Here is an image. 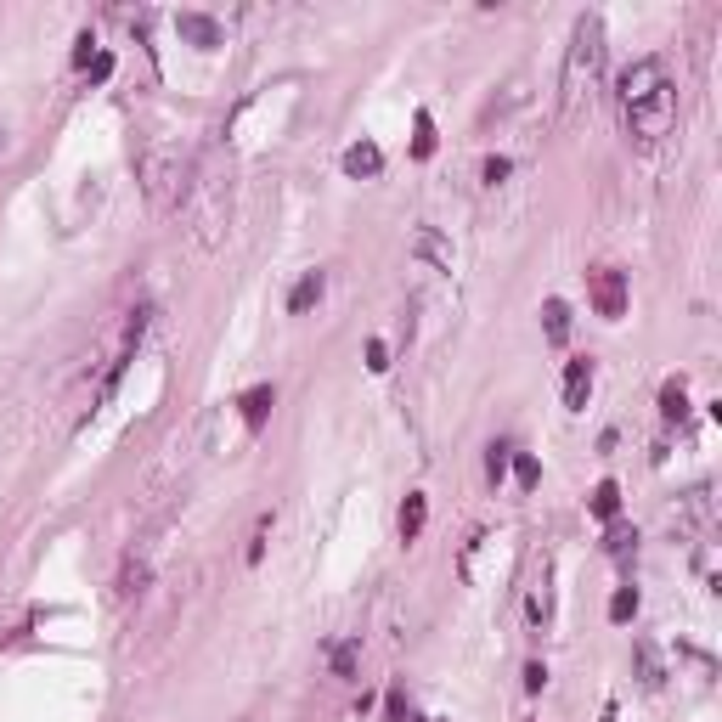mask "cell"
<instances>
[{"label": "cell", "mask_w": 722, "mask_h": 722, "mask_svg": "<svg viewBox=\"0 0 722 722\" xmlns=\"http://www.w3.org/2000/svg\"><path fill=\"white\" fill-rule=\"evenodd\" d=\"M604 68H610V46H604V17L598 12H581L576 29H570V46H565V68H559V125H576L581 113L598 102L604 91Z\"/></svg>", "instance_id": "cell-1"}, {"label": "cell", "mask_w": 722, "mask_h": 722, "mask_svg": "<svg viewBox=\"0 0 722 722\" xmlns=\"http://www.w3.org/2000/svg\"><path fill=\"white\" fill-rule=\"evenodd\" d=\"M621 119L638 142H660L666 130L677 125V85H672V68L660 57H638V63L621 74Z\"/></svg>", "instance_id": "cell-2"}, {"label": "cell", "mask_w": 722, "mask_h": 722, "mask_svg": "<svg viewBox=\"0 0 722 722\" xmlns=\"http://www.w3.org/2000/svg\"><path fill=\"white\" fill-rule=\"evenodd\" d=\"M181 209H187L198 243H204V249H215L220 232H226V220H232V175L220 170L215 153H209L204 164H192V181H187V198H181Z\"/></svg>", "instance_id": "cell-3"}, {"label": "cell", "mask_w": 722, "mask_h": 722, "mask_svg": "<svg viewBox=\"0 0 722 722\" xmlns=\"http://www.w3.org/2000/svg\"><path fill=\"white\" fill-rule=\"evenodd\" d=\"M136 175H142V192L147 204L158 209V215H170V209H181V198H187V181H192V164L175 147L153 142L142 158H136Z\"/></svg>", "instance_id": "cell-4"}, {"label": "cell", "mask_w": 722, "mask_h": 722, "mask_svg": "<svg viewBox=\"0 0 722 722\" xmlns=\"http://www.w3.org/2000/svg\"><path fill=\"white\" fill-rule=\"evenodd\" d=\"M587 299L604 322H621L627 316V271L621 266H593L587 271Z\"/></svg>", "instance_id": "cell-5"}, {"label": "cell", "mask_w": 722, "mask_h": 722, "mask_svg": "<svg viewBox=\"0 0 722 722\" xmlns=\"http://www.w3.org/2000/svg\"><path fill=\"white\" fill-rule=\"evenodd\" d=\"M711 519H717V497L711 486H694L677 497V531L683 536H711Z\"/></svg>", "instance_id": "cell-6"}, {"label": "cell", "mask_w": 722, "mask_h": 722, "mask_svg": "<svg viewBox=\"0 0 722 722\" xmlns=\"http://www.w3.org/2000/svg\"><path fill=\"white\" fill-rule=\"evenodd\" d=\"M339 170H345L350 181H373V175L384 170V153H378V142H350L345 158H339Z\"/></svg>", "instance_id": "cell-7"}, {"label": "cell", "mask_w": 722, "mask_h": 722, "mask_svg": "<svg viewBox=\"0 0 722 722\" xmlns=\"http://www.w3.org/2000/svg\"><path fill=\"white\" fill-rule=\"evenodd\" d=\"M412 254H418V260H429L435 271H452V266H457L452 243H446V237H440L435 226H418V232H412Z\"/></svg>", "instance_id": "cell-8"}, {"label": "cell", "mask_w": 722, "mask_h": 722, "mask_svg": "<svg viewBox=\"0 0 722 722\" xmlns=\"http://www.w3.org/2000/svg\"><path fill=\"white\" fill-rule=\"evenodd\" d=\"M587 395H593V361L576 356V361L565 367V407L581 412V407H587Z\"/></svg>", "instance_id": "cell-9"}, {"label": "cell", "mask_w": 722, "mask_h": 722, "mask_svg": "<svg viewBox=\"0 0 722 722\" xmlns=\"http://www.w3.org/2000/svg\"><path fill=\"white\" fill-rule=\"evenodd\" d=\"M525 621H531V632H542L553 621V587H548V565H542V576L531 581V598H525Z\"/></svg>", "instance_id": "cell-10"}, {"label": "cell", "mask_w": 722, "mask_h": 722, "mask_svg": "<svg viewBox=\"0 0 722 722\" xmlns=\"http://www.w3.org/2000/svg\"><path fill=\"white\" fill-rule=\"evenodd\" d=\"M147 581H153V559H147V553H130L125 565H119V598H142Z\"/></svg>", "instance_id": "cell-11"}, {"label": "cell", "mask_w": 722, "mask_h": 722, "mask_svg": "<svg viewBox=\"0 0 722 722\" xmlns=\"http://www.w3.org/2000/svg\"><path fill=\"white\" fill-rule=\"evenodd\" d=\"M175 29H181V34H187V40H192V46H220V23H215V17H204V12H181V17H175Z\"/></svg>", "instance_id": "cell-12"}, {"label": "cell", "mask_w": 722, "mask_h": 722, "mask_svg": "<svg viewBox=\"0 0 722 722\" xmlns=\"http://www.w3.org/2000/svg\"><path fill=\"white\" fill-rule=\"evenodd\" d=\"M395 525H401V542H418V536H424V525H429V497L424 491H412L407 503H401V519H395Z\"/></svg>", "instance_id": "cell-13"}, {"label": "cell", "mask_w": 722, "mask_h": 722, "mask_svg": "<svg viewBox=\"0 0 722 722\" xmlns=\"http://www.w3.org/2000/svg\"><path fill=\"white\" fill-rule=\"evenodd\" d=\"M237 407H243V424H249V429H260V424L271 418V407H277V390H271V384H254V390L243 395Z\"/></svg>", "instance_id": "cell-14"}, {"label": "cell", "mask_w": 722, "mask_h": 722, "mask_svg": "<svg viewBox=\"0 0 722 722\" xmlns=\"http://www.w3.org/2000/svg\"><path fill=\"white\" fill-rule=\"evenodd\" d=\"M322 294H328V277H322V271H305V277L294 283V294H288V311H294V316H305V311H311V305H316Z\"/></svg>", "instance_id": "cell-15"}, {"label": "cell", "mask_w": 722, "mask_h": 722, "mask_svg": "<svg viewBox=\"0 0 722 722\" xmlns=\"http://www.w3.org/2000/svg\"><path fill=\"white\" fill-rule=\"evenodd\" d=\"M660 418H666V424H683V418H689V390H683V378H666V384H660Z\"/></svg>", "instance_id": "cell-16"}, {"label": "cell", "mask_w": 722, "mask_h": 722, "mask_svg": "<svg viewBox=\"0 0 722 722\" xmlns=\"http://www.w3.org/2000/svg\"><path fill=\"white\" fill-rule=\"evenodd\" d=\"M542 333H548V345H565L570 339V305L565 299H548V305H542Z\"/></svg>", "instance_id": "cell-17"}, {"label": "cell", "mask_w": 722, "mask_h": 722, "mask_svg": "<svg viewBox=\"0 0 722 722\" xmlns=\"http://www.w3.org/2000/svg\"><path fill=\"white\" fill-rule=\"evenodd\" d=\"M638 683H644V689H660V683H666V660H660L655 644H638Z\"/></svg>", "instance_id": "cell-18"}, {"label": "cell", "mask_w": 722, "mask_h": 722, "mask_svg": "<svg viewBox=\"0 0 722 722\" xmlns=\"http://www.w3.org/2000/svg\"><path fill=\"white\" fill-rule=\"evenodd\" d=\"M587 508H593L598 519H615L621 514V486H615V480H598L593 497H587Z\"/></svg>", "instance_id": "cell-19"}, {"label": "cell", "mask_w": 722, "mask_h": 722, "mask_svg": "<svg viewBox=\"0 0 722 722\" xmlns=\"http://www.w3.org/2000/svg\"><path fill=\"white\" fill-rule=\"evenodd\" d=\"M604 553H610V559H627V553H638V531H632V525H615V519H610V536H604Z\"/></svg>", "instance_id": "cell-20"}, {"label": "cell", "mask_w": 722, "mask_h": 722, "mask_svg": "<svg viewBox=\"0 0 722 722\" xmlns=\"http://www.w3.org/2000/svg\"><path fill=\"white\" fill-rule=\"evenodd\" d=\"M412 130H418V136H412V158H429V153H435V119H429V113L418 108V119H412Z\"/></svg>", "instance_id": "cell-21"}, {"label": "cell", "mask_w": 722, "mask_h": 722, "mask_svg": "<svg viewBox=\"0 0 722 722\" xmlns=\"http://www.w3.org/2000/svg\"><path fill=\"white\" fill-rule=\"evenodd\" d=\"M356 666H361V644H356V638L333 644V672H339V677H356Z\"/></svg>", "instance_id": "cell-22"}, {"label": "cell", "mask_w": 722, "mask_h": 722, "mask_svg": "<svg viewBox=\"0 0 722 722\" xmlns=\"http://www.w3.org/2000/svg\"><path fill=\"white\" fill-rule=\"evenodd\" d=\"M508 452H514V446H486V480L491 486H503L508 480V463H514Z\"/></svg>", "instance_id": "cell-23"}, {"label": "cell", "mask_w": 722, "mask_h": 722, "mask_svg": "<svg viewBox=\"0 0 722 722\" xmlns=\"http://www.w3.org/2000/svg\"><path fill=\"white\" fill-rule=\"evenodd\" d=\"M638 615V587H615L610 598V621H632Z\"/></svg>", "instance_id": "cell-24"}, {"label": "cell", "mask_w": 722, "mask_h": 722, "mask_svg": "<svg viewBox=\"0 0 722 722\" xmlns=\"http://www.w3.org/2000/svg\"><path fill=\"white\" fill-rule=\"evenodd\" d=\"M508 469H514V480H519V486H525V491H531L536 480H542V463H536V457H514Z\"/></svg>", "instance_id": "cell-25"}, {"label": "cell", "mask_w": 722, "mask_h": 722, "mask_svg": "<svg viewBox=\"0 0 722 722\" xmlns=\"http://www.w3.org/2000/svg\"><path fill=\"white\" fill-rule=\"evenodd\" d=\"M508 170H514L508 158H486V164H480V181H486V187H503V181H508Z\"/></svg>", "instance_id": "cell-26"}, {"label": "cell", "mask_w": 722, "mask_h": 722, "mask_svg": "<svg viewBox=\"0 0 722 722\" xmlns=\"http://www.w3.org/2000/svg\"><path fill=\"white\" fill-rule=\"evenodd\" d=\"M266 536H271V514H260V525H254V536H249V565H260V553H266Z\"/></svg>", "instance_id": "cell-27"}, {"label": "cell", "mask_w": 722, "mask_h": 722, "mask_svg": "<svg viewBox=\"0 0 722 722\" xmlns=\"http://www.w3.org/2000/svg\"><path fill=\"white\" fill-rule=\"evenodd\" d=\"M367 367H373V373H390V345H384V339L367 345Z\"/></svg>", "instance_id": "cell-28"}, {"label": "cell", "mask_w": 722, "mask_h": 722, "mask_svg": "<svg viewBox=\"0 0 722 722\" xmlns=\"http://www.w3.org/2000/svg\"><path fill=\"white\" fill-rule=\"evenodd\" d=\"M525 689H548V666H542V660H531V666H525Z\"/></svg>", "instance_id": "cell-29"}, {"label": "cell", "mask_w": 722, "mask_h": 722, "mask_svg": "<svg viewBox=\"0 0 722 722\" xmlns=\"http://www.w3.org/2000/svg\"><path fill=\"white\" fill-rule=\"evenodd\" d=\"M0 158H6V125H0Z\"/></svg>", "instance_id": "cell-30"}]
</instances>
